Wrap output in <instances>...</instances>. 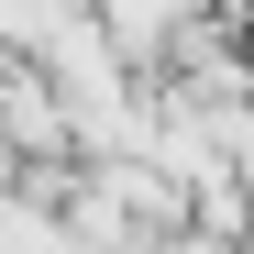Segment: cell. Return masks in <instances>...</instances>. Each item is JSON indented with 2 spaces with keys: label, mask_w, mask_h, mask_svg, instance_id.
I'll list each match as a JSON object with an SVG mask.
<instances>
[{
  "label": "cell",
  "mask_w": 254,
  "mask_h": 254,
  "mask_svg": "<svg viewBox=\"0 0 254 254\" xmlns=\"http://www.w3.org/2000/svg\"><path fill=\"white\" fill-rule=\"evenodd\" d=\"M243 11H254V0H243Z\"/></svg>",
  "instance_id": "6da1fadb"
}]
</instances>
